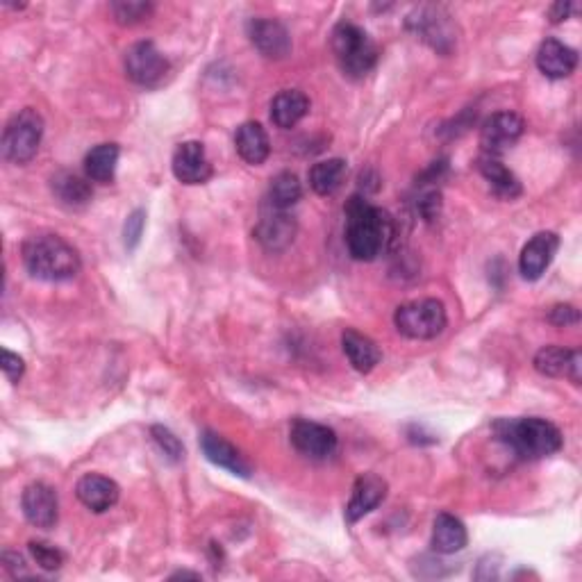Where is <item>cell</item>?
I'll use <instances>...</instances> for the list:
<instances>
[{"mask_svg": "<svg viewBox=\"0 0 582 582\" xmlns=\"http://www.w3.org/2000/svg\"><path fill=\"white\" fill-rule=\"evenodd\" d=\"M394 237V221L385 210L360 196L346 203V246L353 260L373 262L387 251Z\"/></svg>", "mask_w": 582, "mask_h": 582, "instance_id": "cell-1", "label": "cell"}, {"mask_svg": "<svg viewBox=\"0 0 582 582\" xmlns=\"http://www.w3.org/2000/svg\"><path fill=\"white\" fill-rule=\"evenodd\" d=\"M21 260L32 278L64 282L76 278L82 262L76 248L57 235H35L21 246Z\"/></svg>", "mask_w": 582, "mask_h": 582, "instance_id": "cell-2", "label": "cell"}, {"mask_svg": "<svg viewBox=\"0 0 582 582\" xmlns=\"http://www.w3.org/2000/svg\"><path fill=\"white\" fill-rule=\"evenodd\" d=\"M496 437L523 460H542L564 446V437L555 423L537 417L501 419L494 426Z\"/></svg>", "mask_w": 582, "mask_h": 582, "instance_id": "cell-3", "label": "cell"}, {"mask_svg": "<svg viewBox=\"0 0 582 582\" xmlns=\"http://www.w3.org/2000/svg\"><path fill=\"white\" fill-rule=\"evenodd\" d=\"M330 44L339 69L344 71V76L353 80L369 76L378 62V46L355 23H337L335 30H332Z\"/></svg>", "mask_w": 582, "mask_h": 582, "instance_id": "cell-4", "label": "cell"}, {"mask_svg": "<svg viewBox=\"0 0 582 582\" xmlns=\"http://www.w3.org/2000/svg\"><path fill=\"white\" fill-rule=\"evenodd\" d=\"M446 307L437 298L403 303L394 312V326L407 339H435L446 330Z\"/></svg>", "mask_w": 582, "mask_h": 582, "instance_id": "cell-5", "label": "cell"}, {"mask_svg": "<svg viewBox=\"0 0 582 582\" xmlns=\"http://www.w3.org/2000/svg\"><path fill=\"white\" fill-rule=\"evenodd\" d=\"M44 137V119L37 110L26 107L7 121L3 132V157L12 164H28L37 155Z\"/></svg>", "mask_w": 582, "mask_h": 582, "instance_id": "cell-6", "label": "cell"}, {"mask_svg": "<svg viewBox=\"0 0 582 582\" xmlns=\"http://www.w3.org/2000/svg\"><path fill=\"white\" fill-rule=\"evenodd\" d=\"M126 73L128 78L139 87L153 89L160 87L171 71V64L160 53L153 41H137L126 51Z\"/></svg>", "mask_w": 582, "mask_h": 582, "instance_id": "cell-7", "label": "cell"}, {"mask_svg": "<svg viewBox=\"0 0 582 582\" xmlns=\"http://www.w3.org/2000/svg\"><path fill=\"white\" fill-rule=\"evenodd\" d=\"M291 444L310 460H328L337 451L335 430L310 419H296L291 423Z\"/></svg>", "mask_w": 582, "mask_h": 582, "instance_id": "cell-8", "label": "cell"}, {"mask_svg": "<svg viewBox=\"0 0 582 582\" xmlns=\"http://www.w3.org/2000/svg\"><path fill=\"white\" fill-rule=\"evenodd\" d=\"M523 130H526V121L521 119L517 112H496L482 123L480 130V146L485 155H498L507 151V148L517 144Z\"/></svg>", "mask_w": 582, "mask_h": 582, "instance_id": "cell-9", "label": "cell"}, {"mask_svg": "<svg viewBox=\"0 0 582 582\" xmlns=\"http://www.w3.org/2000/svg\"><path fill=\"white\" fill-rule=\"evenodd\" d=\"M21 507L32 526L41 530L55 528L57 517H60V501H57L55 489L46 482H32L23 489Z\"/></svg>", "mask_w": 582, "mask_h": 582, "instance_id": "cell-10", "label": "cell"}, {"mask_svg": "<svg viewBox=\"0 0 582 582\" xmlns=\"http://www.w3.org/2000/svg\"><path fill=\"white\" fill-rule=\"evenodd\" d=\"M171 169L173 176H176L182 185H205L214 173L201 141H185V144H180L176 148V153H173Z\"/></svg>", "mask_w": 582, "mask_h": 582, "instance_id": "cell-11", "label": "cell"}, {"mask_svg": "<svg viewBox=\"0 0 582 582\" xmlns=\"http://www.w3.org/2000/svg\"><path fill=\"white\" fill-rule=\"evenodd\" d=\"M560 248V237L555 232H537L526 246H523L519 257V271L526 280H539L551 266L553 257Z\"/></svg>", "mask_w": 582, "mask_h": 582, "instance_id": "cell-12", "label": "cell"}, {"mask_svg": "<svg viewBox=\"0 0 582 582\" xmlns=\"http://www.w3.org/2000/svg\"><path fill=\"white\" fill-rule=\"evenodd\" d=\"M251 44L269 60H285L291 53V37L280 21L253 19L248 23Z\"/></svg>", "mask_w": 582, "mask_h": 582, "instance_id": "cell-13", "label": "cell"}, {"mask_svg": "<svg viewBox=\"0 0 582 582\" xmlns=\"http://www.w3.org/2000/svg\"><path fill=\"white\" fill-rule=\"evenodd\" d=\"M298 226L294 221V216H289L287 212L273 210L271 214H264L260 223H257L253 235L260 244L271 253H280L294 244Z\"/></svg>", "mask_w": 582, "mask_h": 582, "instance_id": "cell-14", "label": "cell"}, {"mask_svg": "<svg viewBox=\"0 0 582 582\" xmlns=\"http://www.w3.org/2000/svg\"><path fill=\"white\" fill-rule=\"evenodd\" d=\"M201 448L207 460L216 464V467L235 473L239 478H248L253 473L251 462L239 453V448L232 446L226 437L216 435L212 430L201 432Z\"/></svg>", "mask_w": 582, "mask_h": 582, "instance_id": "cell-15", "label": "cell"}, {"mask_svg": "<svg viewBox=\"0 0 582 582\" xmlns=\"http://www.w3.org/2000/svg\"><path fill=\"white\" fill-rule=\"evenodd\" d=\"M387 496V482L382 480L376 473H364L355 480L351 501L346 505V521L357 523L360 519L367 517L369 512L376 510V507L385 501Z\"/></svg>", "mask_w": 582, "mask_h": 582, "instance_id": "cell-16", "label": "cell"}, {"mask_svg": "<svg viewBox=\"0 0 582 582\" xmlns=\"http://www.w3.org/2000/svg\"><path fill=\"white\" fill-rule=\"evenodd\" d=\"M535 369L548 378H567L573 385H580L582 357L578 351L564 346H546L535 355Z\"/></svg>", "mask_w": 582, "mask_h": 582, "instance_id": "cell-17", "label": "cell"}, {"mask_svg": "<svg viewBox=\"0 0 582 582\" xmlns=\"http://www.w3.org/2000/svg\"><path fill=\"white\" fill-rule=\"evenodd\" d=\"M78 501L87 507V510L103 514L119 503L121 489L112 478L98 476V473H87L82 476L76 485Z\"/></svg>", "mask_w": 582, "mask_h": 582, "instance_id": "cell-18", "label": "cell"}, {"mask_svg": "<svg viewBox=\"0 0 582 582\" xmlns=\"http://www.w3.org/2000/svg\"><path fill=\"white\" fill-rule=\"evenodd\" d=\"M578 66V53L560 39L542 41L537 51V69L551 80L569 78Z\"/></svg>", "mask_w": 582, "mask_h": 582, "instance_id": "cell-19", "label": "cell"}, {"mask_svg": "<svg viewBox=\"0 0 582 582\" xmlns=\"http://www.w3.org/2000/svg\"><path fill=\"white\" fill-rule=\"evenodd\" d=\"M235 146L241 160L246 164L260 166L271 155V141L266 130L257 121L241 123L235 132Z\"/></svg>", "mask_w": 582, "mask_h": 582, "instance_id": "cell-20", "label": "cell"}, {"mask_svg": "<svg viewBox=\"0 0 582 582\" xmlns=\"http://www.w3.org/2000/svg\"><path fill=\"white\" fill-rule=\"evenodd\" d=\"M469 544V532L464 523L453 517V514L442 512L435 519V526H432V548L435 553L442 555H455L467 548Z\"/></svg>", "mask_w": 582, "mask_h": 582, "instance_id": "cell-21", "label": "cell"}, {"mask_svg": "<svg viewBox=\"0 0 582 582\" xmlns=\"http://www.w3.org/2000/svg\"><path fill=\"white\" fill-rule=\"evenodd\" d=\"M310 112V98L298 89H285L271 101V121L280 130H291Z\"/></svg>", "mask_w": 582, "mask_h": 582, "instance_id": "cell-22", "label": "cell"}, {"mask_svg": "<svg viewBox=\"0 0 582 582\" xmlns=\"http://www.w3.org/2000/svg\"><path fill=\"white\" fill-rule=\"evenodd\" d=\"M51 189L57 201L64 207H71V210L87 207L91 203V196H94L89 182L71 171H57L51 178Z\"/></svg>", "mask_w": 582, "mask_h": 582, "instance_id": "cell-23", "label": "cell"}, {"mask_svg": "<svg viewBox=\"0 0 582 582\" xmlns=\"http://www.w3.org/2000/svg\"><path fill=\"white\" fill-rule=\"evenodd\" d=\"M342 348L357 373H371L380 362V348L371 337L357 330H346L342 335Z\"/></svg>", "mask_w": 582, "mask_h": 582, "instance_id": "cell-24", "label": "cell"}, {"mask_svg": "<svg viewBox=\"0 0 582 582\" xmlns=\"http://www.w3.org/2000/svg\"><path fill=\"white\" fill-rule=\"evenodd\" d=\"M478 169L482 173V178L489 182V187L494 189L496 196L512 201V198H517L521 194L519 178L514 176L496 155H482L478 160Z\"/></svg>", "mask_w": 582, "mask_h": 582, "instance_id": "cell-25", "label": "cell"}, {"mask_svg": "<svg viewBox=\"0 0 582 582\" xmlns=\"http://www.w3.org/2000/svg\"><path fill=\"white\" fill-rule=\"evenodd\" d=\"M346 173H348L346 162L339 160V157H332V160L314 164L310 173H307V178H310V187L314 189V194L332 196L342 189Z\"/></svg>", "mask_w": 582, "mask_h": 582, "instance_id": "cell-26", "label": "cell"}, {"mask_svg": "<svg viewBox=\"0 0 582 582\" xmlns=\"http://www.w3.org/2000/svg\"><path fill=\"white\" fill-rule=\"evenodd\" d=\"M119 146L116 144H101L91 148L85 157V173L89 180L107 185L116 176V164H119Z\"/></svg>", "mask_w": 582, "mask_h": 582, "instance_id": "cell-27", "label": "cell"}, {"mask_svg": "<svg viewBox=\"0 0 582 582\" xmlns=\"http://www.w3.org/2000/svg\"><path fill=\"white\" fill-rule=\"evenodd\" d=\"M303 196V185L298 180L296 173L291 171H282L276 178L271 180L269 187V203L273 210L287 212L289 207H294Z\"/></svg>", "mask_w": 582, "mask_h": 582, "instance_id": "cell-28", "label": "cell"}, {"mask_svg": "<svg viewBox=\"0 0 582 582\" xmlns=\"http://www.w3.org/2000/svg\"><path fill=\"white\" fill-rule=\"evenodd\" d=\"M414 26V32L423 39L428 41L432 48L437 51H448L453 44V35L448 32V21L439 19V12H430V14H421V19H410Z\"/></svg>", "mask_w": 582, "mask_h": 582, "instance_id": "cell-29", "label": "cell"}, {"mask_svg": "<svg viewBox=\"0 0 582 582\" xmlns=\"http://www.w3.org/2000/svg\"><path fill=\"white\" fill-rule=\"evenodd\" d=\"M155 7L144 0H121V3H112V14L116 23L121 26H135L153 14Z\"/></svg>", "mask_w": 582, "mask_h": 582, "instance_id": "cell-30", "label": "cell"}, {"mask_svg": "<svg viewBox=\"0 0 582 582\" xmlns=\"http://www.w3.org/2000/svg\"><path fill=\"white\" fill-rule=\"evenodd\" d=\"M30 555L32 560H35L41 569L46 571H57L64 564V553L60 548L48 544V542H30Z\"/></svg>", "mask_w": 582, "mask_h": 582, "instance_id": "cell-31", "label": "cell"}, {"mask_svg": "<svg viewBox=\"0 0 582 582\" xmlns=\"http://www.w3.org/2000/svg\"><path fill=\"white\" fill-rule=\"evenodd\" d=\"M151 435L155 439V444L160 446V451L169 457L171 462H180L182 457H185V446H182L180 439L173 435L169 428L164 426H153L151 428Z\"/></svg>", "mask_w": 582, "mask_h": 582, "instance_id": "cell-32", "label": "cell"}, {"mask_svg": "<svg viewBox=\"0 0 582 582\" xmlns=\"http://www.w3.org/2000/svg\"><path fill=\"white\" fill-rule=\"evenodd\" d=\"M144 226H146V212L144 210H135L126 221V228H123V237H126V246L135 248L139 244L141 235H144Z\"/></svg>", "mask_w": 582, "mask_h": 582, "instance_id": "cell-33", "label": "cell"}, {"mask_svg": "<svg viewBox=\"0 0 582 582\" xmlns=\"http://www.w3.org/2000/svg\"><path fill=\"white\" fill-rule=\"evenodd\" d=\"M417 207L421 216L426 221H432L439 216V210H442V194H439V189H428L423 191L421 198L417 201Z\"/></svg>", "mask_w": 582, "mask_h": 582, "instance_id": "cell-34", "label": "cell"}, {"mask_svg": "<svg viewBox=\"0 0 582 582\" xmlns=\"http://www.w3.org/2000/svg\"><path fill=\"white\" fill-rule=\"evenodd\" d=\"M3 373L7 376V380L12 382V385H16L23 378V371H26V362H23V357L21 355H16L12 351H7V348H3Z\"/></svg>", "mask_w": 582, "mask_h": 582, "instance_id": "cell-35", "label": "cell"}, {"mask_svg": "<svg viewBox=\"0 0 582 582\" xmlns=\"http://www.w3.org/2000/svg\"><path fill=\"white\" fill-rule=\"evenodd\" d=\"M548 321L553 323V326H576L580 321V312L576 310L573 305H555L551 312H548Z\"/></svg>", "mask_w": 582, "mask_h": 582, "instance_id": "cell-36", "label": "cell"}, {"mask_svg": "<svg viewBox=\"0 0 582 582\" xmlns=\"http://www.w3.org/2000/svg\"><path fill=\"white\" fill-rule=\"evenodd\" d=\"M3 564H5V569L12 573V578L30 576V571L26 569V562H23L21 555L7 551V553H3Z\"/></svg>", "mask_w": 582, "mask_h": 582, "instance_id": "cell-37", "label": "cell"}, {"mask_svg": "<svg viewBox=\"0 0 582 582\" xmlns=\"http://www.w3.org/2000/svg\"><path fill=\"white\" fill-rule=\"evenodd\" d=\"M573 10V5L571 3H555L551 7V23H562V21H567L569 19V14Z\"/></svg>", "mask_w": 582, "mask_h": 582, "instance_id": "cell-38", "label": "cell"}, {"mask_svg": "<svg viewBox=\"0 0 582 582\" xmlns=\"http://www.w3.org/2000/svg\"><path fill=\"white\" fill-rule=\"evenodd\" d=\"M171 578H194V580H198L201 576H198V573H189V571H178V573H173Z\"/></svg>", "mask_w": 582, "mask_h": 582, "instance_id": "cell-39", "label": "cell"}]
</instances>
